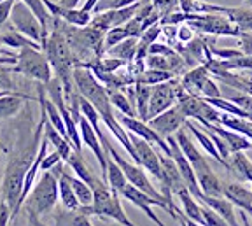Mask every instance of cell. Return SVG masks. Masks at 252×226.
<instances>
[{
  "instance_id": "6da1fadb",
  "label": "cell",
  "mask_w": 252,
  "mask_h": 226,
  "mask_svg": "<svg viewBox=\"0 0 252 226\" xmlns=\"http://www.w3.org/2000/svg\"><path fill=\"white\" fill-rule=\"evenodd\" d=\"M74 83H75L79 95H83L84 98L98 111L100 118H102V121L105 123V127L112 131V135H114L116 139L119 140V144L125 147L126 153L133 158V161L138 163L137 151H135L133 144H131L130 133H128V130L119 123L118 116L114 114V107H112V102H110L109 90L100 83L98 77H96L90 68L81 67V65H77V67L74 68Z\"/></svg>"
},
{
  "instance_id": "680465c9",
  "label": "cell",
  "mask_w": 252,
  "mask_h": 226,
  "mask_svg": "<svg viewBox=\"0 0 252 226\" xmlns=\"http://www.w3.org/2000/svg\"><path fill=\"white\" fill-rule=\"evenodd\" d=\"M245 4H247V7H252V0H245Z\"/></svg>"
},
{
  "instance_id": "836d02e7",
  "label": "cell",
  "mask_w": 252,
  "mask_h": 226,
  "mask_svg": "<svg viewBox=\"0 0 252 226\" xmlns=\"http://www.w3.org/2000/svg\"><path fill=\"white\" fill-rule=\"evenodd\" d=\"M21 2H25V4L32 9V12L39 18L40 25H42V28H44V40H42V46H44V42L47 40V35H49V32H47V27H49V23H51V21H55V18H53V14L49 12V9L46 7L44 0H21Z\"/></svg>"
},
{
  "instance_id": "6f0895ef",
  "label": "cell",
  "mask_w": 252,
  "mask_h": 226,
  "mask_svg": "<svg viewBox=\"0 0 252 226\" xmlns=\"http://www.w3.org/2000/svg\"><path fill=\"white\" fill-rule=\"evenodd\" d=\"M7 93H11V92H5V90H0V97H4V95H7Z\"/></svg>"
},
{
  "instance_id": "cb8c5ba5",
  "label": "cell",
  "mask_w": 252,
  "mask_h": 226,
  "mask_svg": "<svg viewBox=\"0 0 252 226\" xmlns=\"http://www.w3.org/2000/svg\"><path fill=\"white\" fill-rule=\"evenodd\" d=\"M200 202H203L205 205H209L210 209L216 210L217 214L222 216L231 226H240V223L236 219L235 205L226 196H209V194H203L200 198Z\"/></svg>"
},
{
  "instance_id": "1f68e13d",
  "label": "cell",
  "mask_w": 252,
  "mask_h": 226,
  "mask_svg": "<svg viewBox=\"0 0 252 226\" xmlns=\"http://www.w3.org/2000/svg\"><path fill=\"white\" fill-rule=\"evenodd\" d=\"M107 156H109V160H107V183L114 191L121 193L123 188L128 184V179H126L125 172L121 170V167L114 161V158L109 153H107Z\"/></svg>"
},
{
  "instance_id": "4316f807",
  "label": "cell",
  "mask_w": 252,
  "mask_h": 226,
  "mask_svg": "<svg viewBox=\"0 0 252 226\" xmlns=\"http://www.w3.org/2000/svg\"><path fill=\"white\" fill-rule=\"evenodd\" d=\"M25 98H28V97L20 95V93H14V92L0 97V121H5V119L18 114L21 111V107H23Z\"/></svg>"
},
{
  "instance_id": "4dcf8cb0",
  "label": "cell",
  "mask_w": 252,
  "mask_h": 226,
  "mask_svg": "<svg viewBox=\"0 0 252 226\" xmlns=\"http://www.w3.org/2000/svg\"><path fill=\"white\" fill-rule=\"evenodd\" d=\"M229 168L240 179L252 183V161L247 158V155H244V151L233 153L229 156Z\"/></svg>"
},
{
  "instance_id": "f35d334b",
  "label": "cell",
  "mask_w": 252,
  "mask_h": 226,
  "mask_svg": "<svg viewBox=\"0 0 252 226\" xmlns=\"http://www.w3.org/2000/svg\"><path fill=\"white\" fill-rule=\"evenodd\" d=\"M228 100H231V102L236 103L240 109H244V111L249 114V119L252 121V95L244 93V92H238V90H233L231 95H228Z\"/></svg>"
},
{
  "instance_id": "6125c7cd",
  "label": "cell",
  "mask_w": 252,
  "mask_h": 226,
  "mask_svg": "<svg viewBox=\"0 0 252 226\" xmlns=\"http://www.w3.org/2000/svg\"><path fill=\"white\" fill-rule=\"evenodd\" d=\"M28 226H33V225H32V223H30V225H28Z\"/></svg>"
},
{
  "instance_id": "83f0119b",
  "label": "cell",
  "mask_w": 252,
  "mask_h": 226,
  "mask_svg": "<svg viewBox=\"0 0 252 226\" xmlns=\"http://www.w3.org/2000/svg\"><path fill=\"white\" fill-rule=\"evenodd\" d=\"M0 42L4 44V46H7V48H12V49H21V48H39V49H42V46H40L39 42L28 39L27 35H23L21 32L14 30V28H9V30H5V32L0 33Z\"/></svg>"
},
{
  "instance_id": "3957f363",
  "label": "cell",
  "mask_w": 252,
  "mask_h": 226,
  "mask_svg": "<svg viewBox=\"0 0 252 226\" xmlns=\"http://www.w3.org/2000/svg\"><path fill=\"white\" fill-rule=\"evenodd\" d=\"M91 188H93V203L88 207L81 205V210H84L88 216H96L100 219H112L123 226H137L126 216L121 200H119V193L112 190L107 181L96 179V183Z\"/></svg>"
},
{
  "instance_id": "d4e9b609",
  "label": "cell",
  "mask_w": 252,
  "mask_h": 226,
  "mask_svg": "<svg viewBox=\"0 0 252 226\" xmlns=\"http://www.w3.org/2000/svg\"><path fill=\"white\" fill-rule=\"evenodd\" d=\"M179 200H181L182 203V210H184V214L188 216L189 219H193V221L200 223V225L205 226V219H203V210H201V202L194 196L191 191L188 190V188H184V190H181L177 193Z\"/></svg>"
},
{
  "instance_id": "2e32d148",
  "label": "cell",
  "mask_w": 252,
  "mask_h": 226,
  "mask_svg": "<svg viewBox=\"0 0 252 226\" xmlns=\"http://www.w3.org/2000/svg\"><path fill=\"white\" fill-rule=\"evenodd\" d=\"M193 168H194V172H196L198 183H200L203 194H209V196H222V183L219 181L216 172L212 170L210 163L205 160V156L200 161L193 163Z\"/></svg>"
},
{
  "instance_id": "8d00e7d4",
  "label": "cell",
  "mask_w": 252,
  "mask_h": 226,
  "mask_svg": "<svg viewBox=\"0 0 252 226\" xmlns=\"http://www.w3.org/2000/svg\"><path fill=\"white\" fill-rule=\"evenodd\" d=\"M70 183H72V186H74L75 196H77L79 203L83 207L91 205V203H93V188L88 183H84L83 179H79L77 175H75V177L70 175Z\"/></svg>"
},
{
  "instance_id": "8992f818",
  "label": "cell",
  "mask_w": 252,
  "mask_h": 226,
  "mask_svg": "<svg viewBox=\"0 0 252 226\" xmlns=\"http://www.w3.org/2000/svg\"><path fill=\"white\" fill-rule=\"evenodd\" d=\"M177 105L188 119H196L198 123H220V111L210 105L203 97L186 92L181 81L177 86Z\"/></svg>"
},
{
  "instance_id": "c3c4849f",
  "label": "cell",
  "mask_w": 252,
  "mask_h": 226,
  "mask_svg": "<svg viewBox=\"0 0 252 226\" xmlns=\"http://www.w3.org/2000/svg\"><path fill=\"white\" fill-rule=\"evenodd\" d=\"M179 9L186 14H194L198 9V0H179Z\"/></svg>"
},
{
  "instance_id": "f1b7e54d",
  "label": "cell",
  "mask_w": 252,
  "mask_h": 226,
  "mask_svg": "<svg viewBox=\"0 0 252 226\" xmlns=\"http://www.w3.org/2000/svg\"><path fill=\"white\" fill-rule=\"evenodd\" d=\"M67 163H68V167L75 172V175H77L79 179H83L84 183H88L90 186H93V184L96 183V179L98 177H96V175L88 168V165H86V161H84L83 153H81V151L74 149V153H72L70 158L67 160Z\"/></svg>"
},
{
  "instance_id": "d590c367",
  "label": "cell",
  "mask_w": 252,
  "mask_h": 226,
  "mask_svg": "<svg viewBox=\"0 0 252 226\" xmlns=\"http://www.w3.org/2000/svg\"><path fill=\"white\" fill-rule=\"evenodd\" d=\"M170 79H173L172 72L156 70V68H147V70H144L142 74L137 75L135 83H144V84H149V86H154V84L165 83V81H170Z\"/></svg>"
},
{
  "instance_id": "9a60e30c",
  "label": "cell",
  "mask_w": 252,
  "mask_h": 226,
  "mask_svg": "<svg viewBox=\"0 0 252 226\" xmlns=\"http://www.w3.org/2000/svg\"><path fill=\"white\" fill-rule=\"evenodd\" d=\"M77 123H79V131H81V139H83V142L93 151V155L96 156V160H98V163H100V168H102L103 181H107V160H109V156H107L105 149H103V144H102V140H100L98 133L94 131L91 123L83 116V112H81V118H79Z\"/></svg>"
},
{
  "instance_id": "11a10c76",
  "label": "cell",
  "mask_w": 252,
  "mask_h": 226,
  "mask_svg": "<svg viewBox=\"0 0 252 226\" xmlns=\"http://www.w3.org/2000/svg\"><path fill=\"white\" fill-rule=\"evenodd\" d=\"M28 219H30V223L33 226H47L46 223L40 221V218H39V216H35V214H28Z\"/></svg>"
},
{
  "instance_id": "681fc988",
  "label": "cell",
  "mask_w": 252,
  "mask_h": 226,
  "mask_svg": "<svg viewBox=\"0 0 252 226\" xmlns=\"http://www.w3.org/2000/svg\"><path fill=\"white\" fill-rule=\"evenodd\" d=\"M177 221L181 223L182 226H203V225H200V223H196V221H193V219H189L188 216L184 214V210H177Z\"/></svg>"
},
{
  "instance_id": "be15d7a7",
  "label": "cell",
  "mask_w": 252,
  "mask_h": 226,
  "mask_svg": "<svg viewBox=\"0 0 252 226\" xmlns=\"http://www.w3.org/2000/svg\"><path fill=\"white\" fill-rule=\"evenodd\" d=\"M0 2H5V0H0Z\"/></svg>"
},
{
  "instance_id": "b9f144b4",
  "label": "cell",
  "mask_w": 252,
  "mask_h": 226,
  "mask_svg": "<svg viewBox=\"0 0 252 226\" xmlns=\"http://www.w3.org/2000/svg\"><path fill=\"white\" fill-rule=\"evenodd\" d=\"M11 74H14L12 65H0V90H5V92H12L14 90Z\"/></svg>"
},
{
  "instance_id": "f907efd6",
  "label": "cell",
  "mask_w": 252,
  "mask_h": 226,
  "mask_svg": "<svg viewBox=\"0 0 252 226\" xmlns=\"http://www.w3.org/2000/svg\"><path fill=\"white\" fill-rule=\"evenodd\" d=\"M238 216H240V226H252V218L245 212V210L240 209V214Z\"/></svg>"
},
{
  "instance_id": "bcb514c9",
  "label": "cell",
  "mask_w": 252,
  "mask_h": 226,
  "mask_svg": "<svg viewBox=\"0 0 252 226\" xmlns=\"http://www.w3.org/2000/svg\"><path fill=\"white\" fill-rule=\"evenodd\" d=\"M238 39H240L242 51L245 55H252V32H242L238 35Z\"/></svg>"
},
{
  "instance_id": "4fadbf2b",
  "label": "cell",
  "mask_w": 252,
  "mask_h": 226,
  "mask_svg": "<svg viewBox=\"0 0 252 226\" xmlns=\"http://www.w3.org/2000/svg\"><path fill=\"white\" fill-rule=\"evenodd\" d=\"M125 200H128V202H131L133 205H137L138 209H142L144 212L147 214V218L151 219V221L158 223L159 221V218H158L156 214H154L153 207H161V209H165L166 212H168L170 216L173 218V212L172 209H170V205L165 202V200H158V198H153L151 194L144 193L142 190H138V188H135L133 184H126L125 188H123V191L119 193Z\"/></svg>"
},
{
  "instance_id": "7c38bea8",
  "label": "cell",
  "mask_w": 252,
  "mask_h": 226,
  "mask_svg": "<svg viewBox=\"0 0 252 226\" xmlns=\"http://www.w3.org/2000/svg\"><path fill=\"white\" fill-rule=\"evenodd\" d=\"M118 119H119V123L130 131V133H135V135H138V137H142V139H146L147 142H151L153 146L159 147L161 153L170 156L172 151H170V146H168V142H166V139L158 133L147 121H142L140 118H133V116H125V114H121V112L118 114Z\"/></svg>"
},
{
  "instance_id": "7dc6e473",
  "label": "cell",
  "mask_w": 252,
  "mask_h": 226,
  "mask_svg": "<svg viewBox=\"0 0 252 226\" xmlns=\"http://www.w3.org/2000/svg\"><path fill=\"white\" fill-rule=\"evenodd\" d=\"M177 37L181 42L188 44L191 42V40L194 39V33H193V27L191 25H184V27L179 28V32H177Z\"/></svg>"
},
{
  "instance_id": "7bdbcfd3",
  "label": "cell",
  "mask_w": 252,
  "mask_h": 226,
  "mask_svg": "<svg viewBox=\"0 0 252 226\" xmlns=\"http://www.w3.org/2000/svg\"><path fill=\"white\" fill-rule=\"evenodd\" d=\"M62 156H60L58 151H53V153H47L46 158L42 160V165H40V170L46 172V170H51V168H55L58 163H62Z\"/></svg>"
},
{
  "instance_id": "91938a15",
  "label": "cell",
  "mask_w": 252,
  "mask_h": 226,
  "mask_svg": "<svg viewBox=\"0 0 252 226\" xmlns=\"http://www.w3.org/2000/svg\"><path fill=\"white\" fill-rule=\"evenodd\" d=\"M156 225H158V226H166V225H165V223H163V221H161V219H159V221H158V223H156Z\"/></svg>"
},
{
  "instance_id": "ba28073f",
  "label": "cell",
  "mask_w": 252,
  "mask_h": 226,
  "mask_svg": "<svg viewBox=\"0 0 252 226\" xmlns=\"http://www.w3.org/2000/svg\"><path fill=\"white\" fill-rule=\"evenodd\" d=\"M27 158H12L7 165V170L4 175V186H2V198L11 205V209L14 210L18 205V200L21 196V191H23V181L25 174H27L30 163H27Z\"/></svg>"
},
{
  "instance_id": "e0dca14e",
  "label": "cell",
  "mask_w": 252,
  "mask_h": 226,
  "mask_svg": "<svg viewBox=\"0 0 252 226\" xmlns=\"http://www.w3.org/2000/svg\"><path fill=\"white\" fill-rule=\"evenodd\" d=\"M46 7L49 9V12L53 14V18L56 20H63L65 23L74 25V27H88L91 21V14L84 9L77 7H65L62 4H55L51 0H44Z\"/></svg>"
},
{
  "instance_id": "484cf974",
  "label": "cell",
  "mask_w": 252,
  "mask_h": 226,
  "mask_svg": "<svg viewBox=\"0 0 252 226\" xmlns=\"http://www.w3.org/2000/svg\"><path fill=\"white\" fill-rule=\"evenodd\" d=\"M55 223L56 226H93L90 216L79 209H65L58 210L55 216Z\"/></svg>"
},
{
  "instance_id": "f6af8a7d",
  "label": "cell",
  "mask_w": 252,
  "mask_h": 226,
  "mask_svg": "<svg viewBox=\"0 0 252 226\" xmlns=\"http://www.w3.org/2000/svg\"><path fill=\"white\" fill-rule=\"evenodd\" d=\"M12 218V209L4 198H0V226H7Z\"/></svg>"
},
{
  "instance_id": "d6986e66",
  "label": "cell",
  "mask_w": 252,
  "mask_h": 226,
  "mask_svg": "<svg viewBox=\"0 0 252 226\" xmlns=\"http://www.w3.org/2000/svg\"><path fill=\"white\" fill-rule=\"evenodd\" d=\"M201 127L209 128V130L216 131L217 135H220L222 139L226 140V144L229 146V151L233 153H238V151H247V149H252V142L249 137L245 135L238 133L235 130H229V128L222 127L220 123H200Z\"/></svg>"
},
{
  "instance_id": "f5cc1de1",
  "label": "cell",
  "mask_w": 252,
  "mask_h": 226,
  "mask_svg": "<svg viewBox=\"0 0 252 226\" xmlns=\"http://www.w3.org/2000/svg\"><path fill=\"white\" fill-rule=\"evenodd\" d=\"M98 2H100V0H86V2H84V5H83V9H84V11H88V12H91L94 7H96V4H98Z\"/></svg>"
},
{
  "instance_id": "7a4b0ae2",
  "label": "cell",
  "mask_w": 252,
  "mask_h": 226,
  "mask_svg": "<svg viewBox=\"0 0 252 226\" xmlns=\"http://www.w3.org/2000/svg\"><path fill=\"white\" fill-rule=\"evenodd\" d=\"M42 49L47 55V60H49L53 70H55V77L62 81L63 90H65V98H67V102L72 103V100L77 98L79 93L74 95L75 58L65 33L55 27V30L47 35V40L44 42Z\"/></svg>"
},
{
  "instance_id": "db71d44e",
  "label": "cell",
  "mask_w": 252,
  "mask_h": 226,
  "mask_svg": "<svg viewBox=\"0 0 252 226\" xmlns=\"http://www.w3.org/2000/svg\"><path fill=\"white\" fill-rule=\"evenodd\" d=\"M79 2H81V0H58V4L65 5V7H72V9L77 7Z\"/></svg>"
},
{
  "instance_id": "e575fe53",
  "label": "cell",
  "mask_w": 252,
  "mask_h": 226,
  "mask_svg": "<svg viewBox=\"0 0 252 226\" xmlns=\"http://www.w3.org/2000/svg\"><path fill=\"white\" fill-rule=\"evenodd\" d=\"M109 97H110V102H112V107L118 109V112L125 116H133L137 118V109L131 105L130 98L121 92V90H109Z\"/></svg>"
},
{
  "instance_id": "ab89813d",
  "label": "cell",
  "mask_w": 252,
  "mask_h": 226,
  "mask_svg": "<svg viewBox=\"0 0 252 226\" xmlns=\"http://www.w3.org/2000/svg\"><path fill=\"white\" fill-rule=\"evenodd\" d=\"M201 210H203V219H205V226H231L228 221H226L222 216H219L214 209H210L209 205H205L201 202Z\"/></svg>"
},
{
  "instance_id": "ee69618b",
  "label": "cell",
  "mask_w": 252,
  "mask_h": 226,
  "mask_svg": "<svg viewBox=\"0 0 252 226\" xmlns=\"http://www.w3.org/2000/svg\"><path fill=\"white\" fill-rule=\"evenodd\" d=\"M16 0H5V2H0V27H4L5 21L11 18V11L14 7Z\"/></svg>"
},
{
  "instance_id": "7402d4cb",
  "label": "cell",
  "mask_w": 252,
  "mask_h": 226,
  "mask_svg": "<svg viewBox=\"0 0 252 226\" xmlns=\"http://www.w3.org/2000/svg\"><path fill=\"white\" fill-rule=\"evenodd\" d=\"M209 79H210L209 68H207L205 64H201L196 65L194 68H191L188 74H184V77L181 79V86L184 88L186 92L201 97V90H203V86L207 84Z\"/></svg>"
},
{
  "instance_id": "603a6c76",
  "label": "cell",
  "mask_w": 252,
  "mask_h": 226,
  "mask_svg": "<svg viewBox=\"0 0 252 226\" xmlns=\"http://www.w3.org/2000/svg\"><path fill=\"white\" fill-rule=\"evenodd\" d=\"M56 174H58V191H60V200H62V205L65 209H79L81 203H79L77 196H75L74 186L70 183V175L63 170L62 163H58L55 167Z\"/></svg>"
},
{
  "instance_id": "5bb4252c",
  "label": "cell",
  "mask_w": 252,
  "mask_h": 226,
  "mask_svg": "<svg viewBox=\"0 0 252 226\" xmlns=\"http://www.w3.org/2000/svg\"><path fill=\"white\" fill-rule=\"evenodd\" d=\"M186 114L182 112V109L179 107L177 103L173 105V107L166 109L165 112L161 114H158L156 118L149 119L147 123L158 131V133L161 135V137H170V135H175L182 127L186 125Z\"/></svg>"
},
{
  "instance_id": "9c48e42d",
  "label": "cell",
  "mask_w": 252,
  "mask_h": 226,
  "mask_svg": "<svg viewBox=\"0 0 252 226\" xmlns=\"http://www.w3.org/2000/svg\"><path fill=\"white\" fill-rule=\"evenodd\" d=\"M11 25L14 30L21 32L23 35H27L28 39L35 40L42 46V40H44V28L40 25L39 18L32 12V9L28 7L25 2L21 0H16L14 7L11 11Z\"/></svg>"
},
{
  "instance_id": "9f6ffc18",
  "label": "cell",
  "mask_w": 252,
  "mask_h": 226,
  "mask_svg": "<svg viewBox=\"0 0 252 226\" xmlns=\"http://www.w3.org/2000/svg\"><path fill=\"white\" fill-rule=\"evenodd\" d=\"M0 55H2V56H18V53H14V51H7V49L4 48V44L0 42Z\"/></svg>"
},
{
  "instance_id": "60d3db41",
  "label": "cell",
  "mask_w": 252,
  "mask_h": 226,
  "mask_svg": "<svg viewBox=\"0 0 252 226\" xmlns=\"http://www.w3.org/2000/svg\"><path fill=\"white\" fill-rule=\"evenodd\" d=\"M153 7L159 12V16H166L170 12L179 11V0H151Z\"/></svg>"
},
{
  "instance_id": "52a82bcc",
  "label": "cell",
  "mask_w": 252,
  "mask_h": 226,
  "mask_svg": "<svg viewBox=\"0 0 252 226\" xmlns=\"http://www.w3.org/2000/svg\"><path fill=\"white\" fill-rule=\"evenodd\" d=\"M188 25L209 35H240V28L236 27L228 16L217 14V12H194L188 14Z\"/></svg>"
},
{
  "instance_id": "8fae6325",
  "label": "cell",
  "mask_w": 252,
  "mask_h": 226,
  "mask_svg": "<svg viewBox=\"0 0 252 226\" xmlns=\"http://www.w3.org/2000/svg\"><path fill=\"white\" fill-rule=\"evenodd\" d=\"M177 86H179V81H175V79L154 84L153 90H151L147 121L156 118L158 114H161V112H165L166 109L173 107V105L177 103Z\"/></svg>"
},
{
  "instance_id": "30bf717a",
  "label": "cell",
  "mask_w": 252,
  "mask_h": 226,
  "mask_svg": "<svg viewBox=\"0 0 252 226\" xmlns=\"http://www.w3.org/2000/svg\"><path fill=\"white\" fill-rule=\"evenodd\" d=\"M130 133V131H128ZM131 144H133L135 151H137L138 156V165L146 168L153 177H156L159 183L163 184L165 181V174H163V165H161V158H159V153L154 149V146L151 142H147L146 139H142L138 135L130 133Z\"/></svg>"
},
{
  "instance_id": "74e56055",
  "label": "cell",
  "mask_w": 252,
  "mask_h": 226,
  "mask_svg": "<svg viewBox=\"0 0 252 226\" xmlns=\"http://www.w3.org/2000/svg\"><path fill=\"white\" fill-rule=\"evenodd\" d=\"M128 37H130V33H128L125 25L109 28L105 33V40H103V48H105V51H109L110 48H114L116 44L123 42V40L128 39Z\"/></svg>"
},
{
  "instance_id": "d6a6232c",
  "label": "cell",
  "mask_w": 252,
  "mask_h": 226,
  "mask_svg": "<svg viewBox=\"0 0 252 226\" xmlns=\"http://www.w3.org/2000/svg\"><path fill=\"white\" fill-rule=\"evenodd\" d=\"M153 86L144 83H135V102H137V116L142 121H147L149 114V100Z\"/></svg>"
},
{
  "instance_id": "816d5d0a",
  "label": "cell",
  "mask_w": 252,
  "mask_h": 226,
  "mask_svg": "<svg viewBox=\"0 0 252 226\" xmlns=\"http://www.w3.org/2000/svg\"><path fill=\"white\" fill-rule=\"evenodd\" d=\"M18 56H2L0 55V65H16Z\"/></svg>"
},
{
  "instance_id": "f546056e",
  "label": "cell",
  "mask_w": 252,
  "mask_h": 226,
  "mask_svg": "<svg viewBox=\"0 0 252 226\" xmlns=\"http://www.w3.org/2000/svg\"><path fill=\"white\" fill-rule=\"evenodd\" d=\"M137 51H138V37H128L123 42L116 44L114 48H110L107 53H109V56H116V58L125 60L126 64H128V62H133L135 60Z\"/></svg>"
},
{
  "instance_id": "44dd1931",
  "label": "cell",
  "mask_w": 252,
  "mask_h": 226,
  "mask_svg": "<svg viewBox=\"0 0 252 226\" xmlns=\"http://www.w3.org/2000/svg\"><path fill=\"white\" fill-rule=\"evenodd\" d=\"M42 111H44V109H42ZM44 112H46V111H44ZM44 137H47L49 144H53L55 151H58L60 156H62V160L67 163V160L70 158V155L74 153V146H72L70 140L65 139V137H63V135L60 133L55 127H53L51 121L47 119V114H46V118H44Z\"/></svg>"
},
{
  "instance_id": "ffe728a7",
  "label": "cell",
  "mask_w": 252,
  "mask_h": 226,
  "mask_svg": "<svg viewBox=\"0 0 252 226\" xmlns=\"http://www.w3.org/2000/svg\"><path fill=\"white\" fill-rule=\"evenodd\" d=\"M184 127L188 128L189 133L193 135L194 139L198 140V144H200V146L203 147V149L207 151V153H209V155L212 156V158H216L217 161L220 163V165H224L226 168H229V163L222 160V156H220V155H219V151H217L216 144H214L212 137H210L209 131L205 130V128L201 127V125L198 127V125L194 123V121H191V119H186V125H184Z\"/></svg>"
},
{
  "instance_id": "94428289",
  "label": "cell",
  "mask_w": 252,
  "mask_h": 226,
  "mask_svg": "<svg viewBox=\"0 0 252 226\" xmlns=\"http://www.w3.org/2000/svg\"><path fill=\"white\" fill-rule=\"evenodd\" d=\"M247 75L249 77H252V70H247Z\"/></svg>"
},
{
  "instance_id": "277c9868",
  "label": "cell",
  "mask_w": 252,
  "mask_h": 226,
  "mask_svg": "<svg viewBox=\"0 0 252 226\" xmlns=\"http://www.w3.org/2000/svg\"><path fill=\"white\" fill-rule=\"evenodd\" d=\"M58 198V174L55 168H51V170L44 172L35 186L32 188L30 194L25 200V207H27L28 214H35L40 218L55 209Z\"/></svg>"
},
{
  "instance_id": "ac0fdd59",
  "label": "cell",
  "mask_w": 252,
  "mask_h": 226,
  "mask_svg": "<svg viewBox=\"0 0 252 226\" xmlns=\"http://www.w3.org/2000/svg\"><path fill=\"white\" fill-rule=\"evenodd\" d=\"M222 196L252 218V190L240 183H222Z\"/></svg>"
},
{
  "instance_id": "5b68a950",
  "label": "cell",
  "mask_w": 252,
  "mask_h": 226,
  "mask_svg": "<svg viewBox=\"0 0 252 226\" xmlns=\"http://www.w3.org/2000/svg\"><path fill=\"white\" fill-rule=\"evenodd\" d=\"M12 70L14 74H21L42 84H47L53 79L51 64L44 49L39 48H21L18 51V62L12 65Z\"/></svg>"
}]
</instances>
